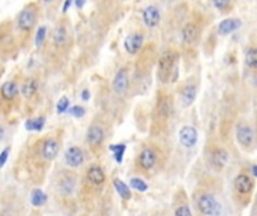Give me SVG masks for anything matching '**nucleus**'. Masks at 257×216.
I'll use <instances>...</instances> for the list:
<instances>
[{"instance_id":"nucleus-1","label":"nucleus","mask_w":257,"mask_h":216,"mask_svg":"<svg viewBox=\"0 0 257 216\" xmlns=\"http://www.w3.org/2000/svg\"><path fill=\"white\" fill-rule=\"evenodd\" d=\"M59 153L61 138L56 135H45L33 143L27 152V156L23 158L29 176L33 179L32 182H41L50 164L59 156Z\"/></svg>"},{"instance_id":"nucleus-2","label":"nucleus","mask_w":257,"mask_h":216,"mask_svg":"<svg viewBox=\"0 0 257 216\" xmlns=\"http://www.w3.org/2000/svg\"><path fill=\"white\" fill-rule=\"evenodd\" d=\"M165 161H167V156L164 150L155 143H148V144H143L141 149L138 150L134 161V170L140 176L151 177L162 170Z\"/></svg>"},{"instance_id":"nucleus-3","label":"nucleus","mask_w":257,"mask_h":216,"mask_svg":"<svg viewBox=\"0 0 257 216\" xmlns=\"http://www.w3.org/2000/svg\"><path fill=\"white\" fill-rule=\"evenodd\" d=\"M107 185V173L99 164H89L80 177L78 197L83 201H94L101 197Z\"/></svg>"},{"instance_id":"nucleus-4","label":"nucleus","mask_w":257,"mask_h":216,"mask_svg":"<svg viewBox=\"0 0 257 216\" xmlns=\"http://www.w3.org/2000/svg\"><path fill=\"white\" fill-rule=\"evenodd\" d=\"M54 192L62 203H71L77 200L80 192V176L75 170L64 168L56 174Z\"/></svg>"},{"instance_id":"nucleus-5","label":"nucleus","mask_w":257,"mask_h":216,"mask_svg":"<svg viewBox=\"0 0 257 216\" xmlns=\"http://www.w3.org/2000/svg\"><path fill=\"white\" fill-rule=\"evenodd\" d=\"M193 206L200 216H221L223 213V203L220 201L217 192L205 185L195 188Z\"/></svg>"},{"instance_id":"nucleus-6","label":"nucleus","mask_w":257,"mask_h":216,"mask_svg":"<svg viewBox=\"0 0 257 216\" xmlns=\"http://www.w3.org/2000/svg\"><path fill=\"white\" fill-rule=\"evenodd\" d=\"M254 188H256V180L254 177L245 170L239 171L235 179H233V185H232V197L235 200V203L239 207H247L254 195Z\"/></svg>"},{"instance_id":"nucleus-7","label":"nucleus","mask_w":257,"mask_h":216,"mask_svg":"<svg viewBox=\"0 0 257 216\" xmlns=\"http://www.w3.org/2000/svg\"><path fill=\"white\" fill-rule=\"evenodd\" d=\"M228 161H230V153L228 150L221 146V144H211L206 147V153H205V162L209 171L215 173V174H221Z\"/></svg>"},{"instance_id":"nucleus-8","label":"nucleus","mask_w":257,"mask_h":216,"mask_svg":"<svg viewBox=\"0 0 257 216\" xmlns=\"http://www.w3.org/2000/svg\"><path fill=\"white\" fill-rule=\"evenodd\" d=\"M108 137V128L104 122H92L88 131H86V137H84V141L88 144L89 150L95 155H99L104 144H105V140Z\"/></svg>"},{"instance_id":"nucleus-9","label":"nucleus","mask_w":257,"mask_h":216,"mask_svg":"<svg viewBox=\"0 0 257 216\" xmlns=\"http://www.w3.org/2000/svg\"><path fill=\"white\" fill-rule=\"evenodd\" d=\"M179 68V53L175 50H165L158 59V78L167 83L175 69Z\"/></svg>"},{"instance_id":"nucleus-10","label":"nucleus","mask_w":257,"mask_h":216,"mask_svg":"<svg viewBox=\"0 0 257 216\" xmlns=\"http://www.w3.org/2000/svg\"><path fill=\"white\" fill-rule=\"evenodd\" d=\"M235 132H236V141L242 150L253 152L256 149V131L250 122L241 120L236 125Z\"/></svg>"},{"instance_id":"nucleus-11","label":"nucleus","mask_w":257,"mask_h":216,"mask_svg":"<svg viewBox=\"0 0 257 216\" xmlns=\"http://www.w3.org/2000/svg\"><path fill=\"white\" fill-rule=\"evenodd\" d=\"M38 6L35 3H29L26 5L17 18V26L21 32H31V30L35 27L36 21H38Z\"/></svg>"},{"instance_id":"nucleus-12","label":"nucleus","mask_w":257,"mask_h":216,"mask_svg":"<svg viewBox=\"0 0 257 216\" xmlns=\"http://www.w3.org/2000/svg\"><path fill=\"white\" fill-rule=\"evenodd\" d=\"M86 159H88V155L80 146H69L65 150V164L71 170L77 171L78 168H81L86 164Z\"/></svg>"},{"instance_id":"nucleus-13","label":"nucleus","mask_w":257,"mask_h":216,"mask_svg":"<svg viewBox=\"0 0 257 216\" xmlns=\"http://www.w3.org/2000/svg\"><path fill=\"white\" fill-rule=\"evenodd\" d=\"M111 89L116 95H125L128 89H129V71L128 68L122 66L121 69H118V72L114 74L113 81H111Z\"/></svg>"},{"instance_id":"nucleus-14","label":"nucleus","mask_w":257,"mask_h":216,"mask_svg":"<svg viewBox=\"0 0 257 216\" xmlns=\"http://www.w3.org/2000/svg\"><path fill=\"white\" fill-rule=\"evenodd\" d=\"M173 216H194L193 213V207L190 204V200L187 197V194L179 189L173 198Z\"/></svg>"},{"instance_id":"nucleus-15","label":"nucleus","mask_w":257,"mask_h":216,"mask_svg":"<svg viewBox=\"0 0 257 216\" xmlns=\"http://www.w3.org/2000/svg\"><path fill=\"white\" fill-rule=\"evenodd\" d=\"M143 44H145V35L141 32H132V33L127 35L124 39V48L129 56L138 54L140 50L143 48Z\"/></svg>"},{"instance_id":"nucleus-16","label":"nucleus","mask_w":257,"mask_h":216,"mask_svg":"<svg viewBox=\"0 0 257 216\" xmlns=\"http://www.w3.org/2000/svg\"><path fill=\"white\" fill-rule=\"evenodd\" d=\"M178 138H179V143L185 149H193L198 141V131L193 125H185V126L181 128Z\"/></svg>"},{"instance_id":"nucleus-17","label":"nucleus","mask_w":257,"mask_h":216,"mask_svg":"<svg viewBox=\"0 0 257 216\" xmlns=\"http://www.w3.org/2000/svg\"><path fill=\"white\" fill-rule=\"evenodd\" d=\"M141 20L148 29H155L161 23V11L157 5H148L141 12Z\"/></svg>"},{"instance_id":"nucleus-18","label":"nucleus","mask_w":257,"mask_h":216,"mask_svg":"<svg viewBox=\"0 0 257 216\" xmlns=\"http://www.w3.org/2000/svg\"><path fill=\"white\" fill-rule=\"evenodd\" d=\"M18 95H20V84L17 81L9 80L0 86V98H2L5 102L15 101Z\"/></svg>"},{"instance_id":"nucleus-19","label":"nucleus","mask_w":257,"mask_h":216,"mask_svg":"<svg viewBox=\"0 0 257 216\" xmlns=\"http://www.w3.org/2000/svg\"><path fill=\"white\" fill-rule=\"evenodd\" d=\"M68 38H69V35H68L66 26L62 24V23H59V24L54 27V30H53V36H51L53 45L56 48H64L68 44Z\"/></svg>"},{"instance_id":"nucleus-20","label":"nucleus","mask_w":257,"mask_h":216,"mask_svg":"<svg viewBox=\"0 0 257 216\" xmlns=\"http://www.w3.org/2000/svg\"><path fill=\"white\" fill-rule=\"evenodd\" d=\"M242 26V20L241 18H236V17H232V18H224L218 23V33L223 35V36H227Z\"/></svg>"},{"instance_id":"nucleus-21","label":"nucleus","mask_w":257,"mask_h":216,"mask_svg":"<svg viewBox=\"0 0 257 216\" xmlns=\"http://www.w3.org/2000/svg\"><path fill=\"white\" fill-rule=\"evenodd\" d=\"M195 98H197V84L190 81L181 90V104L185 108H188V107H191L194 104Z\"/></svg>"},{"instance_id":"nucleus-22","label":"nucleus","mask_w":257,"mask_h":216,"mask_svg":"<svg viewBox=\"0 0 257 216\" xmlns=\"http://www.w3.org/2000/svg\"><path fill=\"white\" fill-rule=\"evenodd\" d=\"M38 89H39L38 80H36L35 77H27V78L21 83V86H20V93H21L23 98L31 99V98H33V96L38 93Z\"/></svg>"},{"instance_id":"nucleus-23","label":"nucleus","mask_w":257,"mask_h":216,"mask_svg":"<svg viewBox=\"0 0 257 216\" xmlns=\"http://www.w3.org/2000/svg\"><path fill=\"white\" fill-rule=\"evenodd\" d=\"M198 33H200V30L198 27L194 24V23H187L182 30H181V39H182V44L185 45H193L197 38H198Z\"/></svg>"},{"instance_id":"nucleus-24","label":"nucleus","mask_w":257,"mask_h":216,"mask_svg":"<svg viewBox=\"0 0 257 216\" xmlns=\"http://www.w3.org/2000/svg\"><path fill=\"white\" fill-rule=\"evenodd\" d=\"M155 113H157V116H158V119L161 122H165L171 116V113H173V105H171L170 98H167V96L160 98L158 99V104H157Z\"/></svg>"},{"instance_id":"nucleus-25","label":"nucleus","mask_w":257,"mask_h":216,"mask_svg":"<svg viewBox=\"0 0 257 216\" xmlns=\"http://www.w3.org/2000/svg\"><path fill=\"white\" fill-rule=\"evenodd\" d=\"M113 186H114V191L118 192V195L124 200V201H129L131 197H132V191L131 188L125 182H122L121 179H113Z\"/></svg>"},{"instance_id":"nucleus-26","label":"nucleus","mask_w":257,"mask_h":216,"mask_svg":"<svg viewBox=\"0 0 257 216\" xmlns=\"http://www.w3.org/2000/svg\"><path fill=\"white\" fill-rule=\"evenodd\" d=\"M45 126V117L44 116H39L36 119H27L26 123H24V128L29 131V132H41Z\"/></svg>"},{"instance_id":"nucleus-27","label":"nucleus","mask_w":257,"mask_h":216,"mask_svg":"<svg viewBox=\"0 0 257 216\" xmlns=\"http://www.w3.org/2000/svg\"><path fill=\"white\" fill-rule=\"evenodd\" d=\"M245 66L253 72L257 69V50L254 45H250L245 50Z\"/></svg>"},{"instance_id":"nucleus-28","label":"nucleus","mask_w":257,"mask_h":216,"mask_svg":"<svg viewBox=\"0 0 257 216\" xmlns=\"http://www.w3.org/2000/svg\"><path fill=\"white\" fill-rule=\"evenodd\" d=\"M129 188L137 191V192H146L149 189V185L146 183V180L143 177L137 176V177H132L129 180Z\"/></svg>"},{"instance_id":"nucleus-29","label":"nucleus","mask_w":257,"mask_h":216,"mask_svg":"<svg viewBox=\"0 0 257 216\" xmlns=\"http://www.w3.org/2000/svg\"><path fill=\"white\" fill-rule=\"evenodd\" d=\"M31 201L35 207H41L48 201V197L42 189H33L31 194Z\"/></svg>"},{"instance_id":"nucleus-30","label":"nucleus","mask_w":257,"mask_h":216,"mask_svg":"<svg viewBox=\"0 0 257 216\" xmlns=\"http://www.w3.org/2000/svg\"><path fill=\"white\" fill-rule=\"evenodd\" d=\"M110 150L113 152L114 161H116L118 164H121V162L124 161V155H125V150H127V144H124V143L111 144V146H110Z\"/></svg>"},{"instance_id":"nucleus-31","label":"nucleus","mask_w":257,"mask_h":216,"mask_svg":"<svg viewBox=\"0 0 257 216\" xmlns=\"http://www.w3.org/2000/svg\"><path fill=\"white\" fill-rule=\"evenodd\" d=\"M47 32H48V27L45 24H42L36 29V35H35V47L36 48H42L45 38H47Z\"/></svg>"},{"instance_id":"nucleus-32","label":"nucleus","mask_w":257,"mask_h":216,"mask_svg":"<svg viewBox=\"0 0 257 216\" xmlns=\"http://www.w3.org/2000/svg\"><path fill=\"white\" fill-rule=\"evenodd\" d=\"M71 107V102H69V98L68 96H62L59 101L56 104V113L57 114H65Z\"/></svg>"},{"instance_id":"nucleus-33","label":"nucleus","mask_w":257,"mask_h":216,"mask_svg":"<svg viewBox=\"0 0 257 216\" xmlns=\"http://www.w3.org/2000/svg\"><path fill=\"white\" fill-rule=\"evenodd\" d=\"M212 3L217 11L220 12H227L232 6V0H212Z\"/></svg>"},{"instance_id":"nucleus-34","label":"nucleus","mask_w":257,"mask_h":216,"mask_svg":"<svg viewBox=\"0 0 257 216\" xmlns=\"http://www.w3.org/2000/svg\"><path fill=\"white\" fill-rule=\"evenodd\" d=\"M74 117H77V119H81V117H84V114H86V108L83 107V105H74V107H69V110H68Z\"/></svg>"},{"instance_id":"nucleus-35","label":"nucleus","mask_w":257,"mask_h":216,"mask_svg":"<svg viewBox=\"0 0 257 216\" xmlns=\"http://www.w3.org/2000/svg\"><path fill=\"white\" fill-rule=\"evenodd\" d=\"M9 152H11V149L6 147V149L2 150V153H0V168L5 167V164H6V161H8V156H9Z\"/></svg>"},{"instance_id":"nucleus-36","label":"nucleus","mask_w":257,"mask_h":216,"mask_svg":"<svg viewBox=\"0 0 257 216\" xmlns=\"http://www.w3.org/2000/svg\"><path fill=\"white\" fill-rule=\"evenodd\" d=\"M72 3H74V0H65L64 5H62V12L66 14V12L69 11V8L72 6Z\"/></svg>"},{"instance_id":"nucleus-37","label":"nucleus","mask_w":257,"mask_h":216,"mask_svg":"<svg viewBox=\"0 0 257 216\" xmlns=\"http://www.w3.org/2000/svg\"><path fill=\"white\" fill-rule=\"evenodd\" d=\"M81 99H83V101H89V99H91V92H89V89H83V92H81Z\"/></svg>"},{"instance_id":"nucleus-38","label":"nucleus","mask_w":257,"mask_h":216,"mask_svg":"<svg viewBox=\"0 0 257 216\" xmlns=\"http://www.w3.org/2000/svg\"><path fill=\"white\" fill-rule=\"evenodd\" d=\"M77 9H81L84 5H86V0H74V3H72Z\"/></svg>"},{"instance_id":"nucleus-39","label":"nucleus","mask_w":257,"mask_h":216,"mask_svg":"<svg viewBox=\"0 0 257 216\" xmlns=\"http://www.w3.org/2000/svg\"><path fill=\"white\" fill-rule=\"evenodd\" d=\"M5 135H6V129H5V126H3V125H0V143L3 141Z\"/></svg>"},{"instance_id":"nucleus-40","label":"nucleus","mask_w":257,"mask_h":216,"mask_svg":"<svg viewBox=\"0 0 257 216\" xmlns=\"http://www.w3.org/2000/svg\"><path fill=\"white\" fill-rule=\"evenodd\" d=\"M41 2H42V3H53L54 0H41Z\"/></svg>"},{"instance_id":"nucleus-41","label":"nucleus","mask_w":257,"mask_h":216,"mask_svg":"<svg viewBox=\"0 0 257 216\" xmlns=\"http://www.w3.org/2000/svg\"><path fill=\"white\" fill-rule=\"evenodd\" d=\"M124 2H127V0H124Z\"/></svg>"}]
</instances>
